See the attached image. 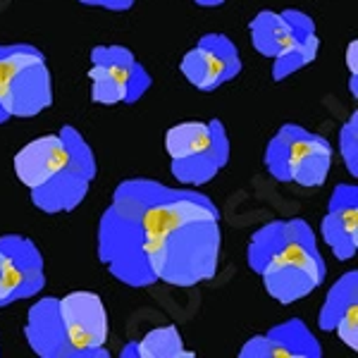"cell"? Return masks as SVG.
Here are the masks:
<instances>
[{"mask_svg":"<svg viewBox=\"0 0 358 358\" xmlns=\"http://www.w3.org/2000/svg\"><path fill=\"white\" fill-rule=\"evenodd\" d=\"M220 208L194 187L124 179L98 220V261L131 289L203 285L220 268Z\"/></svg>","mask_w":358,"mask_h":358,"instance_id":"1","label":"cell"},{"mask_svg":"<svg viewBox=\"0 0 358 358\" xmlns=\"http://www.w3.org/2000/svg\"><path fill=\"white\" fill-rule=\"evenodd\" d=\"M246 263L270 299L289 306L313 294L327 277V263L317 236L303 217L265 222L251 234Z\"/></svg>","mask_w":358,"mask_h":358,"instance_id":"2","label":"cell"},{"mask_svg":"<svg viewBox=\"0 0 358 358\" xmlns=\"http://www.w3.org/2000/svg\"><path fill=\"white\" fill-rule=\"evenodd\" d=\"M248 36L258 53L273 60L275 82L301 72L315 62L320 50L313 17L301 10H263L248 22Z\"/></svg>","mask_w":358,"mask_h":358,"instance_id":"3","label":"cell"},{"mask_svg":"<svg viewBox=\"0 0 358 358\" xmlns=\"http://www.w3.org/2000/svg\"><path fill=\"white\" fill-rule=\"evenodd\" d=\"M170 172L182 187H206L229 163V136L217 117L208 122H179L165 134Z\"/></svg>","mask_w":358,"mask_h":358,"instance_id":"4","label":"cell"},{"mask_svg":"<svg viewBox=\"0 0 358 358\" xmlns=\"http://www.w3.org/2000/svg\"><path fill=\"white\" fill-rule=\"evenodd\" d=\"M265 170L275 182L299 187H322L332 170L330 138L301 124H282L265 146Z\"/></svg>","mask_w":358,"mask_h":358,"instance_id":"5","label":"cell"},{"mask_svg":"<svg viewBox=\"0 0 358 358\" xmlns=\"http://www.w3.org/2000/svg\"><path fill=\"white\" fill-rule=\"evenodd\" d=\"M62 134H65L69 146V160L43 187L29 192L34 208H38L45 215H67V213L77 210L84 203L86 194H89L98 175L96 153L82 131L72 124H65Z\"/></svg>","mask_w":358,"mask_h":358,"instance_id":"6","label":"cell"},{"mask_svg":"<svg viewBox=\"0 0 358 358\" xmlns=\"http://www.w3.org/2000/svg\"><path fill=\"white\" fill-rule=\"evenodd\" d=\"M91 101L96 106H131L151 89V74L124 45H96L91 50Z\"/></svg>","mask_w":358,"mask_h":358,"instance_id":"7","label":"cell"},{"mask_svg":"<svg viewBox=\"0 0 358 358\" xmlns=\"http://www.w3.org/2000/svg\"><path fill=\"white\" fill-rule=\"evenodd\" d=\"M45 289V261L34 239L22 234L0 236V308Z\"/></svg>","mask_w":358,"mask_h":358,"instance_id":"8","label":"cell"},{"mask_svg":"<svg viewBox=\"0 0 358 358\" xmlns=\"http://www.w3.org/2000/svg\"><path fill=\"white\" fill-rule=\"evenodd\" d=\"M241 53L236 43L224 34H203L199 43L179 62V72L199 91L220 89L241 72Z\"/></svg>","mask_w":358,"mask_h":358,"instance_id":"9","label":"cell"},{"mask_svg":"<svg viewBox=\"0 0 358 358\" xmlns=\"http://www.w3.org/2000/svg\"><path fill=\"white\" fill-rule=\"evenodd\" d=\"M62 325L74 349L84 358H108V310L103 299L94 292H69L57 299Z\"/></svg>","mask_w":358,"mask_h":358,"instance_id":"10","label":"cell"},{"mask_svg":"<svg viewBox=\"0 0 358 358\" xmlns=\"http://www.w3.org/2000/svg\"><path fill=\"white\" fill-rule=\"evenodd\" d=\"M53 106V77L45 57L29 62L0 89V110L10 120H31Z\"/></svg>","mask_w":358,"mask_h":358,"instance_id":"11","label":"cell"},{"mask_svg":"<svg viewBox=\"0 0 358 358\" xmlns=\"http://www.w3.org/2000/svg\"><path fill=\"white\" fill-rule=\"evenodd\" d=\"M322 344L301 317H292L256 334L239 349V358H320Z\"/></svg>","mask_w":358,"mask_h":358,"instance_id":"12","label":"cell"},{"mask_svg":"<svg viewBox=\"0 0 358 358\" xmlns=\"http://www.w3.org/2000/svg\"><path fill=\"white\" fill-rule=\"evenodd\" d=\"M325 246L337 261H351L358 251V187L337 184L320 222Z\"/></svg>","mask_w":358,"mask_h":358,"instance_id":"13","label":"cell"},{"mask_svg":"<svg viewBox=\"0 0 358 358\" xmlns=\"http://www.w3.org/2000/svg\"><path fill=\"white\" fill-rule=\"evenodd\" d=\"M24 339L29 349L41 358H84L69 342L62 325L55 296H43L29 308L24 322Z\"/></svg>","mask_w":358,"mask_h":358,"instance_id":"14","label":"cell"},{"mask_svg":"<svg viewBox=\"0 0 358 358\" xmlns=\"http://www.w3.org/2000/svg\"><path fill=\"white\" fill-rule=\"evenodd\" d=\"M67 160H69V146L60 129L55 134H43L34 138V141H29L27 146H22L15 153L13 165L20 184H24L29 192H34V189L43 187L60 167H65Z\"/></svg>","mask_w":358,"mask_h":358,"instance_id":"15","label":"cell"},{"mask_svg":"<svg viewBox=\"0 0 358 358\" xmlns=\"http://www.w3.org/2000/svg\"><path fill=\"white\" fill-rule=\"evenodd\" d=\"M358 313V270H349L330 287L317 313V330L334 332V327L349 315Z\"/></svg>","mask_w":358,"mask_h":358,"instance_id":"16","label":"cell"},{"mask_svg":"<svg viewBox=\"0 0 358 358\" xmlns=\"http://www.w3.org/2000/svg\"><path fill=\"white\" fill-rule=\"evenodd\" d=\"M122 358H194V351L184 346L182 334L175 325H160L143 334L138 342L124 344Z\"/></svg>","mask_w":358,"mask_h":358,"instance_id":"17","label":"cell"},{"mask_svg":"<svg viewBox=\"0 0 358 358\" xmlns=\"http://www.w3.org/2000/svg\"><path fill=\"white\" fill-rule=\"evenodd\" d=\"M45 57L36 45L31 43H0V89L3 84L10 82L13 74L20 72L22 67H27L29 62H36ZM8 122V117L0 110V124Z\"/></svg>","mask_w":358,"mask_h":358,"instance_id":"18","label":"cell"},{"mask_svg":"<svg viewBox=\"0 0 358 358\" xmlns=\"http://www.w3.org/2000/svg\"><path fill=\"white\" fill-rule=\"evenodd\" d=\"M339 155L351 177H358V113H351L339 129Z\"/></svg>","mask_w":358,"mask_h":358,"instance_id":"19","label":"cell"},{"mask_svg":"<svg viewBox=\"0 0 358 358\" xmlns=\"http://www.w3.org/2000/svg\"><path fill=\"white\" fill-rule=\"evenodd\" d=\"M77 3L86 5V8L110 10V13H127V10H131V5H134L136 0H77Z\"/></svg>","mask_w":358,"mask_h":358,"instance_id":"20","label":"cell"},{"mask_svg":"<svg viewBox=\"0 0 358 358\" xmlns=\"http://www.w3.org/2000/svg\"><path fill=\"white\" fill-rule=\"evenodd\" d=\"M346 69L351 77H358V41H351L346 48Z\"/></svg>","mask_w":358,"mask_h":358,"instance_id":"21","label":"cell"},{"mask_svg":"<svg viewBox=\"0 0 358 358\" xmlns=\"http://www.w3.org/2000/svg\"><path fill=\"white\" fill-rule=\"evenodd\" d=\"M199 8H220V5H224L227 0H194Z\"/></svg>","mask_w":358,"mask_h":358,"instance_id":"22","label":"cell"}]
</instances>
